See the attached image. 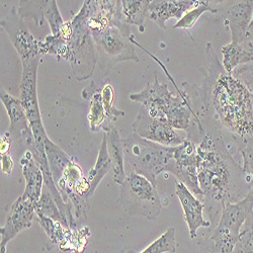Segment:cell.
Wrapping results in <instances>:
<instances>
[{"instance_id": "36", "label": "cell", "mask_w": 253, "mask_h": 253, "mask_svg": "<svg viewBox=\"0 0 253 253\" xmlns=\"http://www.w3.org/2000/svg\"><path fill=\"white\" fill-rule=\"evenodd\" d=\"M232 75L241 81L253 94V62L245 63V64L238 66L232 72Z\"/></svg>"}, {"instance_id": "29", "label": "cell", "mask_w": 253, "mask_h": 253, "mask_svg": "<svg viewBox=\"0 0 253 253\" xmlns=\"http://www.w3.org/2000/svg\"><path fill=\"white\" fill-rule=\"evenodd\" d=\"M222 66L228 74H232L238 66L245 64L246 53L240 44L229 43L222 48Z\"/></svg>"}, {"instance_id": "14", "label": "cell", "mask_w": 253, "mask_h": 253, "mask_svg": "<svg viewBox=\"0 0 253 253\" xmlns=\"http://www.w3.org/2000/svg\"><path fill=\"white\" fill-rule=\"evenodd\" d=\"M253 212V186L248 194L237 203H227L222 209V213L217 227L226 229L236 236Z\"/></svg>"}, {"instance_id": "32", "label": "cell", "mask_w": 253, "mask_h": 253, "mask_svg": "<svg viewBox=\"0 0 253 253\" xmlns=\"http://www.w3.org/2000/svg\"><path fill=\"white\" fill-rule=\"evenodd\" d=\"M232 253H253V212L244 223Z\"/></svg>"}, {"instance_id": "3", "label": "cell", "mask_w": 253, "mask_h": 253, "mask_svg": "<svg viewBox=\"0 0 253 253\" xmlns=\"http://www.w3.org/2000/svg\"><path fill=\"white\" fill-rule=\"evenodd\" d=\"M125 160L133 172L144 176L156 186L157 176L166 170L172 158L175 147H165L160 144L132 134L123 140Z\"/></svg>"}, {"instance_id": "26", "label": "cell", "mask_w": 253, "mask_h": 253, "mask_svg": "<svg viewBox=\"0 0 253 253\" xmlns=\"http://www.w3.org/2000/svg\"><path fill=\"white\" fill-rule=\"evenodd\" d=\"M218 11V8L216 7L215 1H203V0H199V1L195 2V5L187 10L183 16L175 24L173 29H180V30H189L195 27L200 17L206 13V12H213L216 13Z\"/></svg>"}, {"instance_id": "7", "label": "cell", "mask_w": 253, "mask_h": 253, "mask_svg": "<svg viewBox=\"0 0 253 253\" xmlns=\"http://www.w3.org/2000/svg\"><path fill=\"white\" fill-rule=\"evenodd\" d=\"M134 134L165 147H177L186 137L179 135L166 119L151 117L142 107L132 124Z\"/></svg>"}, {"instance_id": "28", "label": "cell", "mask_w": 253, "mask_h": 253, "mask_svg": "<svg viewBox=\"0 0 253 253\" xmlns=\"http://www.w3.org/2000/svg\"><path fill=\"white\" fill-rule=\"evenodd\" d=\"M50 54L60 59H65L69 61L70 50L68 42L63 40L59 35H49L45 38L44 42L40 41V55Z\"/></svg>"}, {"instance_id": "11", "label": "cell", "mask_w": 253, "mask_h": 253, "mask_svg": "<svg viewBox=\"0 0 253 253\" xmlns=\"http://www.w3.org/2000/svg\"><path fill=\"white\" fill-rule=\"evenodd\" d=\"M0 99L9 118V129L7 132L11 135L13 141H19L27 150H30L35 146V137L22 102L19 98L10 95L4 89L0 91Z\"/></svg>"}, {"instance_id": "19", "label": "cell", "mask_w": 253, "mask_h": 253, "mask_svg": "<svg viewBox=\"0 0 253 253\" xmlns=\"http://www.w3.org/2000/svg\"><path fill=\"white\" fill-rule=\"evenodd\" d=\"M238 236L226 229L217 227L207 238L200 240L201 253H232Z\"/></svg>"}, {"instance_id": "37", "label": "cell", "mask_w": 253, "mask_h": 253, "mask_svg": "<svg viewBox=\"0 0 253 253\" xmlns=\"http://www.w3.org/2000/svg\"><path fill=\"white\" fill-rule=\"evenodd\" d=\"M244 52L246 53V61L245 63L253 62V34L248 35L245 40L243 41V43L240 44Z\"/></svg>"}, {"instance_id": "40", "label": "cell", "mask_w": 253, "mask_h": 253, "mask_svg": "<svg viewBox=\"0 0 253 253\" xmlns=\"http://www.w3.org/2000/svg\"><path fill=\"white\" fill-rule=\"evenodd\" d=\"M73 35V27H72V20H68V22H65L64 25H63L59 36L66 42H70L71 38Z\"/></svg>"}, {"instance_id": "30", "label": "cell", "mask_w": 253, "mask_h": 253, "mask_svg": "<svg viewBox=\"0 0 253 253\" xmlns=\"http://www.w3.org/2000/svg\"><path fill=\"white\" fill-rule=\"evenodd\" d=\"M177 243L175 238V229L168 228L155 241L147 246L140 253H175Z\"/></svg>"}, {"instance_id": "13", "label": "cell", "mask_w": 253, "mask_h": 253, "mask_svg": "<svg viewBox=\"0 0 253 253\" xmlns=\"http://www.w3.org/2000/svg\"><path fill=\"white\" fill-rule=\"evenodd\" d=\"M175 193L183 210V216L186 222L191 239L198 237L200 228L211 227V222L205 220V205L181 182H175Z\"/></svg>"}, {"instance_id": "20", "label": "cell", "mask_w": 253, "mask_h": 253, "mask_svg": "<svg viewBox=\"0 0 253 253\" xmlns=\"http://www.w3.org/2000/svg\"><path fill=\"white\" fill-rule=\"evenodd\" d=\"M105 137H107L108 143V151L110 155V159L112 162V170L114 174L115 182L119 183L120 185L126 179L125 173V153H124V145L123 139L120 136L119 131L116 128H113L105 132Z\"/></svg>"}, {"instance_id": "33", "label": "cell", "mask_w": 253, "mask_h": 253, "mask_svg": "<svg viewBox=\"0 0 253 253\" xmlns=\"http://www.w3.org/2000/svg\"><path fill=\"white\" fill-rule=\"evenodd\" d=\"M101 98L103 108L108 117V122L111 126H113V122L117 121L120 117H125V112L118 110L114 107V101H115V89L111 83L104 84L103 87L101 88Z\"/></svg>"}, {"instance_id": "16", "label": "cell", "mask_w": 253, "mask_h": 253, "mask_svg": "<svg viewBox=\"0 0 253 253\" xmlns=\"http://www.w3.org/2000/svg\"><path fill=\"white\" fill-rule=\"evenodd\" d=\"M253 13L252 0H242L232 4L226 12V23L231 34V42L242 44L247 37Z\"/></svg>"}, {"instance_id": "18", "label": "cell", "mask_w": 253, "mask_h": 253, "mask_svg": "<svg viewBox=\"0 0 253 253\" xmlns=\"http://www.w3.org/2000/svg\"><path fill=\"white\" fill-rule=\"evenodd\" d=\"M20 164L23 167V175L26 179V188L23 197L38 204L45 186L43 172L30 150H27L20 158Z\"/></svg>"}, {"instance_id": "34", "label": "cell", "mask_w": 253, "mask_h": 253, "mask_svg": "<svg viewBox=\"0 0 253 253\" xmlns=\"http://www.w3.org/2000/svg\"><path fill=\"white\" fill-rule=\"evenodd\" d=\"M18 14L23 18L28 17L35 19L39 27L44 25V1H19L17 8Z\"/></svg>"}, {"instance_id": "21", "label": "cell", "mask_w": 253, "mask_h": 253, "mask_svg": "<svg viewBox=\"0 0 253 253\" xmlns=\"http://www.w3.org/2000/svg\"><path fill=\"white\" fill-rule=\"evenodd\" d=\"M149 5L148 0H123L121 1L123 22L129 26H136L141 33H144Z\"/></svg>"}, {"instance_id": "4", "label": "cell", "mask_w": 253, "mask_h": 253, "mask_svg": "<svg viewBox=\"0 0 253 253\" xmlns=\"http://www.w3.org/2000/svg\"><path fill=\"white\" fill-rule=\"evenodd\" d=\"M91 36L97 53V66L102 77L120 62L140 61L131 41L133 35L130 26L124 23L122 18L117 19L102 32L91 33Z\"/></svg>"}, {"instance_id": "38", "label": "cell", "mask_w": 253, "mask_h": 253, "mask_svg": "<svg viewBox=\"0 0 253 253\" xmlns=\"http://www.w3.org/2000/svg\"><path fill=\"white\" fill-rule=\"evenodd\" d=\"M12 142H13V139L8 132L4 133L1 136V139H0V155L9 154Z\"/></svg>"}, {"instance_id": "17", "label": "cell", "mask_w": 253, "mask_h": 253, "mask_svg": "<svg viewBox=\"0 0 253 253\" xmlns=\"http://www.w3.org/2000/svg\"><path fill=\"white\" fill-rule=\"evenodd\" d=\"M195 2L194 0H152L148 9V19L166 30L167 20L176 18L178 22L183 14L195 5Z\"/></svg>"}, {"instance_id": "8", "label": "cell", "mask_w": 253, "mask_h": 253, "mask_svg": "<svg viewBox=\"0 0 253 253\" xmlns=\"http://www.w3.org/2000/svg\"><path fill=\"white\" fill-rule=\"evenodd\" d=\"M1 28L6 32L11 44L17 51L22 61L33 59L40 55V41L33 34L18 14L17 8L12 6L9 12L1 19Z\"/></svg>"}, {"instance_id": "35", "label": "cell", "mask_w": 253, "mask_h": 253, "mask_svg": "<svg viewBox=\"0 0 253 253\" xmlns=\"http://www.w3.org/2000/svg\"><path fill=\"white\" fill-rule=\"evenodd\" d=\"M44 16L49 23L51 34L58 36L65 22L63 20L59 11L57 1H55V0H51V1L50 0H46V1H44Z\"/></svg>"}, {"instance_id": "2", "label": "cell", "mask_w": 253, "mask_h": 253, "mask_svg": "<svg viewBox=\"0 0 253 253\" xmlns=\"http://www.w3.org/2000/svg\"><path fill=\"white\" fill-rule=\"evenodd\" d=\"M210 101L213 114L230 136L253 135V94L244 84L228 74L220 64L212 45H207Z\"/></svg>"}, {"instance_id": "6", "label": "cell", "mask_w": 253, "mask_h": 253, "mask_svg": "<svg viewBox=\"0 0 253 253\" xmlns=\"http://www.w3.org/2000/svg\"><path fill=\"white\" fill-rule=\"evenodd\" d=\"M87 0L84 1L79 12L72 18L73 35L68 43L70 50L69 62L75 78L79 81L89 79L97 66V53L93 38L87 27Z\"/></svg>"}, {"instance_id": "25", "label": "cell", "mask_w": 253, "mask_h": 253, "mask_svg": "<svg viewBox=\"0 0 253 253\" xmlns=\"http://www.w3.org/2000/svg\"><path fill=\"white\" fill-rule=\"evenodd\" d=\"M90 236L91 232L88 227H83L79 230L69 228L65 238L59 244V247L65 252L84 253Z\"/></svg>"}, {"instance_id": "5", "label": "cell", "mask_w": 253, "mask_h": 253, "mask_svg": "<svg viewBox=\"0 0 253 253\" xmlns=\"http://www.w3.org/2000/svg\"><path fill=\"white\" fill-rule=\"evenodd\" d=\"M119 203L126 214L156 220L161 212V200L156 186L136 172L126 174L121 184Z\"/></svg>"}, {"instance_id": "39", "label": "cell", "mask_w": 253, "mask_h": 253, "mask_svg": "<svg viewBox=\"0 0 253 253\" xmlns=\"http://www.w3.org/2000/svg\"><path fill=\"white\" fill-rule=\"evenodd\" d=\"M14 167V162L10 154L1 155V170L4 174L10 175Z\"/></svg>"}, {"instance_id": "9", "label": "cell", "mask_w": 253, "mask_h": 253, "mask_svg": "<svg viewBox=\"0 0 253 253\" xmlns=\"http://www.w3.org/2000/svg\"><path fill=\"white\" fill-rule=\"evenodd\" d=\"M130 99L141 103L151 117L166 119L167 113L177 99V94L174 95L167 83L159 81L155 76L154 81L147 83L140 92L131 94Z\"/></svg>"}, {"instance_id": "22", "label": "cell", "mask_w": 253, "mask_h": 253, "mask_svg": "<svg viewBox=\"0 0 253 253\" xmlns=\"http://www.w3.org/2000/svg\"><path fill=\"white\" fill-rule=\"evenodd\" d=\"M112 169V162L110 159L109 151H108V143H107V137L103 133L102 142L99 146L98 156L96 158V161L94 163V166L88 171L86 178L90 185V196L94 194L96 187L102 180V178L109 173V171Z\"/></svg>"}, {"instance_id": "15", "label": "cell", "mask_w": 253, "mask_h": 253, "mask_svg": "<svg viewBox=\"0 0 253 253\" xmlns=\"http://www.w3.org/2000/svg\"><path fill=\"white\" fill-rule=\"evenodd\" d=\"M86 24L90 33H99L122 18L121 1L113 0H87Z\"/></svg>"}, {"instance_id": "24", "label": "cell", "mask_w": 253, "mask_h": 253, "mask_svg": "<svg viewBox=\"0 0 253 253\" xmlns=\"http://www.w3.org/2000/svg\"><path fill=\"white\" fill-rule=\"evenodd\" d=\"M87 120L91 132L103 130L105 133L113 128V126L108 122V117L103 108L101 93L99 91H94L91 95Z\"/></svg>"}, {"instance_id": "23", "label": "cell", "mask_w": 253, "mask_h": 253, "mask_svg": "<svg viewBox=\"0 0 253 253\" xmlns=\"http://www.w3.org/2000/svg\"><path fill=\"white\" fill-rule=\"evenodd\" d=\"M45 149L54 182L57 184L66 167L73 159L65 151H63L58 145L51 141L49 137H47L45 141Z\"/></svg>"}, {"instance_id": "27", "label": "cell", "mask_w": 253, "mask_h": 253, "mask_svg": "<svg viewBox=\"0 0 253 253\" xmlns=\"http://www.w3.org/2000/svg\"><path fill=\"white\" fill-rule=\"evenodd\" d=\"M36 212L43 214L44 216H46L56 222L61 223L66 228H70L66 217L62 214L59 207L57 206L55 200L53 199L50 191L46 185L44 186L43 193H42V197L37 204Z\"/></svg>"}, {"instance_id": "41", "label": "cell", "mask_w": 253, "mask_h": 253, "mask_svg": "<svg viewBox=\"0 0 253 253\" xmlns=\"http://www.w3.org/2000/svg\"><path fill=\"white\" fill-rule=\"evenodd\" d=\"M252 3H253V1H252ZM251 34H253V13H252V18H251V23H250V25H249V28H248L247 36H248V35H251Z\"/></svg>"}, {"instance_id": "10", "label": "cell", "mask_w": 253, "mask_h": 253, "mask_svg": "<svg viewBox=\"0 0 253 253\" xmlns=\"http://www.w3.org/2000/svg\"><path fill=\"white\" fill-rule=\"evenodd\" d=\"M37 204L19 197L11 206L4 225L0 228V253H6V246L20 232L29 229L34 221Z\"/></svg>"}, {"instance_id": "1", "label": "cell", "mask_w": 253, "mask_h": 253, "mask_svg": "<svg viewBox=\"0 0 253 253\" xmlns=\"http://www.w3.org/2000/svg\"><path fill=\"white\" fill-rule=\"evenodd\" d=\"M203 128L204 131L192 141L198 149V181L203 193L201 201L212 226L225 204L242 200L253 185H249V175L229 152L219 122L206 124Z\"/></svg>"}, {"instance_id": "31", "label": "cell", "mask_w": 253, "mask_h": 253, "mask_svg": "<svg viewBox=\"0 0 253 253\" xmlns=\"http://www.w3.org/2000/svg\"><path fill=\"white\" fill-rule=\"evenodd\" d=\"M37 216L39 218V222L41 226L43 227V229L47 233L50 242L53 244L59 245L63 241V239L65 238V235L69 228H66L61 223L56 222L41 213H37Z\"/></svg>"}, {"instance_id": "12", "label": "cell", "mask_w": 253, "mask_h": 253, "mask_svg": "<svg viewBox=\"0 0 253 253\" xmlns=\"http://www.w3.org/2000/svg\"><path fill=\"white\" fill-rule=\"evenodd\" d=\"M23 72L19 84V100L27 113L30 125L41 123V111L37 94L38 68L40 64V56L22 61Z\"/></svg>"}]
</instances>
